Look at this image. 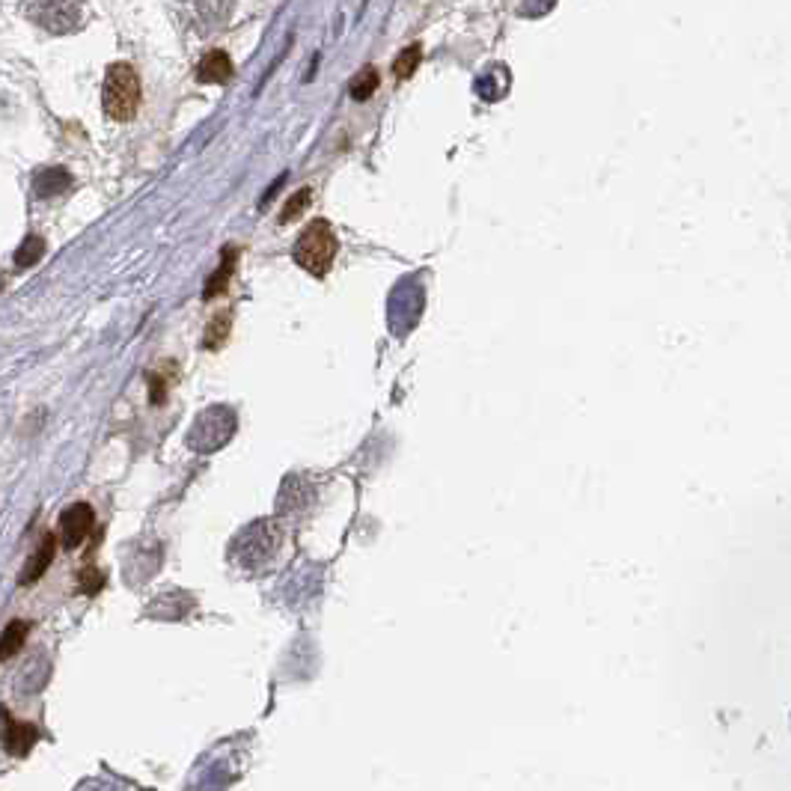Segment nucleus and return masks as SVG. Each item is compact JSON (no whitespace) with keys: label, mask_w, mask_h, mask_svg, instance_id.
I'll return each mask as SVG.
<instances>
[{"label":"nucleus","mask_w":791,"mask_h":791,"mask_svg":"<svg viewBox=\"0 0 791 791\" xmlns=\"http://www.w3.org/2000/svg\"><path fill=\"white\" fill-rule=\"evenodd\" d=\"M24 12L45 30L51 33H69L78 27V18H81V6L78 3H27Z\"/></svg>","instance_id":"4"},{"label":"nucleus","mask_w":791,"mask_h":791,"mask_svg":"<svg viewBox=\"0 0 791 791\" xmlns=\"http://www.w3.org/2000/svg\"><path fill=\"white\" fill-rule=\"evenodd\" d=\"M54 554H57V536H51V533H45L42 539H39V545H36V551L30 554V560L24 563V571L18 574V583L21 586H27V583H36L48 568H51V563H54Z\"/></svg>","instance_id":"7"},{"label":"nucleus","mask_w":791,"mask_h":791,"mask_svg":"<svg viewBox=\"0 0 791 791\" xmlns=\"http://www.w3.org/2000/svg\"><path fill=\"white\" fill-rule=\"evenodd\" d=\"M232 78V60L226 51H209L197 66L200 84H226Z\"/></svg>","instance_id":"8"},{"label":"nucleus","mask_w":791,"mask_h":791,"mask_svg":"<svg viewBox=\"0 0 791 791\" xmlns=\"http://www.w3.org/2000/svg\"><path fill=\"white\" fill-rule=\"evenodd\" d=\"M78 583H81V589H84L87 595H96V592L102 589L105 577H102V571H99V568L87 565V568H84V571L78 574Z\"/></svg>","instance_id":"15"},{"label":"nucleus","mask_w":791,"mask_h":791,"mask_svg":"<svg viewBox=\"0 0 791 791\" xmlns=\"http://www.w3.org/2000/svg\"><path fill=\"white\" fill-rule=\"evenodd\" d=\"M0 723H3V747H6V753L15 756V759H24L33 750L36 738H39L36 726L18 723L6 708H0Z\"/></svg>","instance_id":"6"},{"label":"nucleus","mask_w":791,"mask_h":791,"mask_svg":"<svg viewBox=\"0 0 791 791\" xmlns=\"http://www.w3.org/2000/svg\"><path fill=\"white\" fill-rule=\"evenodd\" d=\"M42 256H45V238H42V235H27V238L21 241V247L15 250V265H18V268H30V265H36Z\"/></svg>","instance_id":"11"},{"label":"nucleus","mask_w":791,"mask_h":791,"mask_svg":"<svg viewBox=\"0 0 791 791\" xmlns=\"http://www.w3.org/2000/svg\"><path fill=\"white\" fill-rule=\"evenodd\" d=\"M420 66V45H408L396 60H393V72H396V78H411L414 75V69Z\"/></svg>","instance_id":"13"},{"label":"nucleus","mask_w":791,"mask_h":791,"mask_svg":"<svg viewBox=\"0 0 791 791\" xmlns=\"http://www.w3.org/2000/svg\"><path fill=\"white\" fill-rule=\"evenodd\" d=\"M232 256H235V250H226L221 271H218V274H215V277L209 280V286H206V298H215L218 292H224V289H226L224 280H229V271H232V265H235V259H232Z\"/></svg>","instance_id":"14"},{"label":"nucleus","mask_w":791,"mask_h":791,"mask_svg":"<svg viewBox=\"0 0 791 791\" xmlns=\"http://www.w3.org/2000/svg\"><path fill=\"white\" fill-rule=\"evenodd\" d=\"M72 188V176H69V170H63V167H45V170H39L36 173V179H33V191H36V197H57V194H63V191H69Z\"/></svg>","instance_id":"9"},{"label":"nucleus","mask_w":791,"mask_h":791,"mask_svg":"<svg viewBox=\"0 0 791 791\" xmlns=\"http://www.w3.org/2000/svg\"><path fill=\"white\" fill-rule=\"evenodd\" d=\"M27 634H30V625H27L24 619H12V622L3 628V634H0V661L15 658V655L24 649Z\"/></svg>","instance_id":"10"},{"label":"nucleus","mask_w":791,"mask_h":791,"mask_svg":"<svg viewBox=\"0 0 791 791\" xmlns=\"http://www.w3.org/2000/svg\"><path fill=\"white\" fill-rule=\"evenodd\" d=\"M96 527V515L87 503H75L60 515V545L66 551H78L84 545V539L93 533Z\"/></svg>","instance_id":"5"},{"label":"nucleus","mask_w":791,"mask_h":791,"mask_svg":"<svg viewBox=\"0 0 791 791\" xmlns=\"http://www.w3.org/2000/svg\"><path fill=\"white\" fill-rule=\"evenodd\" d=\"M102 105L105 113L116 122H128L137 116L140 108V78L128 63H113L105 75V90H102Z\"/></svg>","instance_id":"2"},{"label":"nucleus","mask_w":791,"mask_h":791,"mask_svg":"<svg viewBox=\"0 0 791 791\" xmlns=\"http://www.w3.org/2000/svg\"><path fill=\"white\" fill-rule=\"evenodd\" d=\"M307 203H310V188H304V191H301V197H295V200L286 206V212H283V224H289L295 215H301V209H304Z\"/></svg>","instance_id":"17"},{"label":"nucleus","mask_w":791,"mask_h":791,"mask_svg":"<svg viewBox=\"0 0 791 791\" xmlns=\"http://www.w3.org/2000/svg\"><path fill=\"white\" fill-rule=\"evenodd\" d=\"M375 90H378V72H375L372 66H366V69L348 84V93H351L354 102H366Z\"/></svg>","instance_id":"12"},{"label":"nucleus","mask_w":791,"mask_h":791,"mask_svg":"<svg viewBox=\"0 0 791 791\" xmlns=\"http://www.w3.org/2000/svg\"><path fill=\"white\" fill-rule=\"evenodd\" d=\"M292 256L313 277H325L331 271V265H334V256H337V235H334L331 224L328 221H313V224L304 226V232L295 241Z\"/></svg>","instance_id":"1"},{"label":"nucleus","mask_w":791,"mask_h":791,"mask_svg":"<svg viewBox=\"0 0 791 791\" xmlns=\"http://www.w3.org/2000/svg\"><path fill=\"white\" fill-rule=\"evenodd\" d=\"M0 289H3V277H0Z\"/></svg>","instance_id":"18"},{"label":"nucleus","mask_w":791,"mask_h":791,"mask_svg":"<svg viewBox=\"0 0 791 791\" xmlns=\"http://www.w3.org/2000/svg\"><path fill=\"white\" fill-rule=\"evenodd\" d=\"M229 334V316H218L212 325H209V337H206V348H221V342Z\"/></svg>","instance_id":"16"},{"label":"nucleus","mask_w":791,"mask_h":791,"mask_svg":"<svg viewBox=\"0 0 791 791\" xmlns=\"http://www.w3.org/2000/svg\"><path fill=\"white\" fill-rule=\"evenodd\" d=\"M232 432H235V414L218 405V408H209L197 417V423L188 435V444L197 452H215L232 438Z\"/></svg>","instance_id":"3"}]
</instances>
